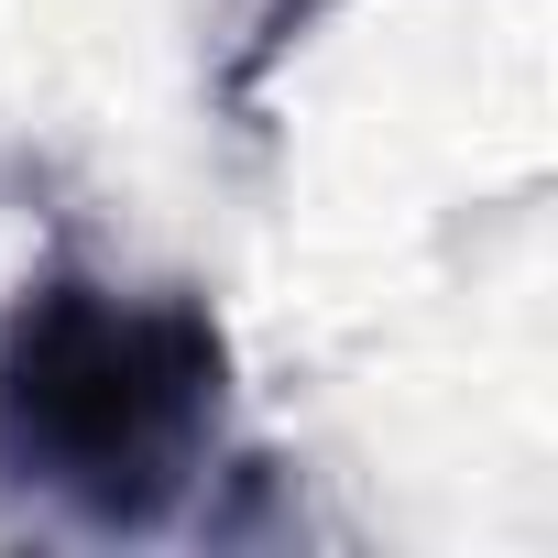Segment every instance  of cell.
<instances>
[{
	"label": "cell",
	"mask_w": 558,
	"mask_h": 558,
	"mask_svg": "<svg viewBox=\"0 0 558 558\" xmlns=\"http://www.w3.org/2000/svg\"><path fill=\"white\" fill-rule=\"evenodd\" d=\"M230 427V329L186 286L56 263L0 318V504L77 536H154L197 504Z\"/></svg>",
	"instance_id": "6da1fadb"
}]
</instances>
